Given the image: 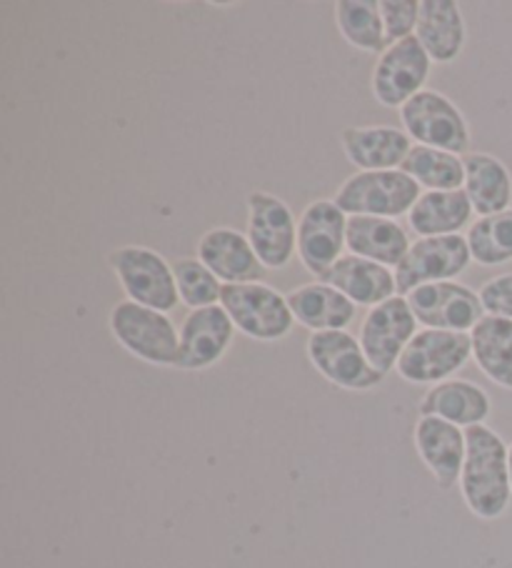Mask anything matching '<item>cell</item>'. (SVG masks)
<instances>
[{
  "label": "cell",
  "mask_w": 512,
  "mask_h": 568,
  "mask_svg": "<svg viewBox=\"0 0 512 568\" xmlns=\"http://www.w3.org/2000/svg\"><path fill=\"white\" fill-rule=\"evenodd\" d=\"M468 454L460 474L462 501L480 521H495L505 516L512 488L508 468V444L490 426L465 428Z\"/></svg>",
  "instance_id": "obj_1"
},
{
  "label": "cell",
  "mask_w": 512,
  "mask_h": 568,
  "mask_svg": "<svg viewBox=\"0 0 512 568\" xmlns=\"http://www.w3.org/2000/svg\"><path fill=\"white\" fill-rule=\"evenodd\" d=\"M107 263H111L127 301L161 313L178 308L181 293L173 263H167L161 253L145 246H123L111 253Z\"/></svg>",
  "instance_id": "obj_2"
},
{
  "label": "cell",
  "mask_w": 512,
  "mask_h": 568,
  "mask_svg": "<svg viewBox=\"0 0 512 568\" xmlns=\"http://www.w3.org/2000/svg\"><path fill=\"white\" fill-rule=\"evenodd\" d=\"M107 326L131 356L151 366H175L181 333L165 313L137 306L133 301H121L113 306Z\"/></svg>",
  "instance_id": "obj_3"
},
{
  "label": "cell",
  "mask_w": 512,
  "mask_h": 568,
  "mask_svg": "<svg viewBox=\"0 0 512 568\" xmlns=\"http://www.w3.org/2000/svg\"><path fill=\"white\" fill-rule=\"evenodd\" d=\"M420 185L408 173L398 171H358L335 193V205L348 215H376L392 219L408 215L420 199Z\"/></svg>",
  "instance_id": "obj_4"
},
{
  "label": "cell",
  "mask_w": 512,
  "mask_h": 568,
  "mask_svg": "<svg viewBox=\"0 0 512 568\" xmlns=\"http://www.w3.org/2000/svg\"><path fill=\"white\" fill-rule=\"evenodd\" d=\"M221 306L235 323V328L260 344H273V341L290 336L295 326L288 298L280 296L268 283L223 286Z\"/></svg>",
  "instance_id": "obj_5"
},
{
  "label": "cell",
  "mask_w": 512,
  "mask_h": 568,
  "mask_svg": "<svg viewBox=\"0 0 512 568\" xmlns=\"http://www.w3.org/2000/svg\"><path fill=\"white\" fill-rule=\"evenodd\" d=\"M472 358L470 333L420 328L398 361V376L416 386H436Z\"/></svg>",
  "instance_id": "obj_6"
},
{
  "label": "cell",
  "mask_w": 512,
  "mask_h": 568,
  "mask_svg": "<svg viewBox=\"0 0 512 568\" xmlns=\"http://www.w3.org/2000/svg\"><path fill=\"white\" fill-rule=\"evenodd\" d=\"M400 121L402 129L418 145L455 155L470 153L468 121L448 95L426 88L400 108Z\"/></svg>",
  "instance_id": "obj_7"
},
{
  "label": "cell",
  "mask_w": 512,
  "mask_h": 568,
  "mask_svg": "<svg viewBox=\"0 0 512 568\" xmlns=\"http://www.w3.org/2000/svg\"><path fill=\"white\" fill-rule=\"evenodd\" d=\"M305 351H308L313 368L338 388L370 390L386 381V374L372 368L360 346V338L348 331L310 333Z\"/></svg>",
  "instance_id": "obj_8"
},
{
  "label": "cell",
  "mask_w": 512,
  "mask_h": 568,
  "mask_svg": "<svg viewBox=\"0 0 512 568\" xmlns=\"http://www.w3.org/2000/svg\"><path fill=\"white\" fill-rule=\"evenodd\" d=\"M245 236L268 271H280L288 266L293 256H298V221L290 205L268 191H253L248 195Z\"/></svg>",
  "instance_id": "obj_9"
},
{
  "label": "cell",
  "mask_w": 512,
  "mask_h": 568,
  "mask_svg": "<svg viewBox=\"0 0 512 568\" xmlns=\"http://www.w3.org/2000/svg\"><path fill=\"white\" fill-rule=\"evenodd\" d=\"M348 248V213L335 201H313L298 221V258L315 278H322Z\"/></svg>",
  "instance_id": "obj_10"
},
{
  "label": "cell",
  "mask_w": 512,
  "mask_h": 568,
  "mask_svg": "<svg viewBox=\"0 0 512 568\" xmlns=\"http://www.w3.org/2000/svg\"><path fill=\"white\" fill-rule=\"evenodd\" d=\"M406 298L422 328L472 333V328L488 316L480 293L458 281L428 283V286L408 293Z\"/></svg>",
  "instance_id": "obj_11"
},
{
  "label": "cell",
  "mask_w": 512,
  "mask_h": 568,
  "mask_svg": "<svg viewBox=\"0 0 512 568\" xmlns=\"http://www.w3.org/2000/svg\"><path fill=\"white\" fill-rule=\"evenodd\" d=\"M420 323L412 313L406 296H396L380 306L370 308V313L360 326V346L366 351L372 368L380 374H390L398 366L402 351L416 338Z\"/></svg>",
  "instance_id": "obj_12"
},
{
  "label": "cell",
  "mask_w": 512,
  "mask_h": 568,
  "mask_svg": "<svg viewBox=\"0 0 512 568\" xmlns=\"http://www.w3.org/2000/svg\"><path fill=\"white\" fill-rule=\"evenodd\" d=\"M430 65V55L416 36L388 45V51L378 58L376 68H372V95L380 105L400 111L410 98L426 91Z\"/></svg>",
  "instance_id": "obj_13"
},
{
  "label": "cell",
  "mask_w": 512,
  "mask_h": 568,
  "mask_svg": "<svg viewBox=\"0 0 512 568\" xmlns=\"http://www.w3.org/2000/svg\"><path fill=\"white\" fill-rule=\"evenodd\" d=\"M470 261L465 236L418 239L396 268L398 296H408L428 283L452 281L470 266Z\"/></svg>",
  "instance_id": "obj_14"
},
{
  "label": "cell",
  "mask_w": 512,
  "mask_h": 568,
  "mask_svg": "<svg viewBox=\"0 0 512 568\" xmlns=\"http://www.w3.org/2000/svg\"><path fill=\"white\" fill-rule=\"evenodd\" d=\"M235 331L238 328L223 306L191 311L181 326L178 358L173 368L205 371L221 364L233 346Z\"/></svg>",
  "instance_id": "obj_15"
},
{
  "label": "cell",
  "mask_w": 512,
  "mask_h": 568,
  "mask_svg": "<svg viewBox=\"0 0 512 568\" xmlns=\"http://www.w3.org/2000/svg\"><path fill=\"white\" fill-rule=\"evenodd\" d=\"M412 440H416L420 462L426 464L438 486L446 491L455 488L468 454L465 428L436 416H420L416 430H412Z\"/></svg>",
  "instance_id": "obj_16"
},
{
  "label": "cell",
  "mask_w": 512,
  "mask_h": 568,
  "mask_svg": "<svg viewBox=\"0 0 512 568\" xmlns=\"http://www.w3.org/2000/svg\"><path fill=\"white\" fill-rule=\"evenodd\" d=\"M198 258L208 266L223 286H238V283H263L265 268L258 253L250 246L245 233L218 225L203 233L198 241Z\"/></svg>",
  "instance_id": "obj_17"
},
{
  "label": "cell",
  "mask_w": 512,
  "mask_h": 568,
  "mask_svg": "<svg viewBox=\"0 0 512 568\" xmlns=\"http://www.w3.org/2000/svg\"><path fill=\"white\" fill-rule=\"evenodd\" d=\"M340 145L358 171H398L412 149L410 135L392 125H352L340 133Z\"/></svg>",
  "instance_id": "obj_18"
},
{
  "label": "cell",
  "mask_w": 512,
  "mask_h": 568,
  "mask_svg": "<svg viewBox=\"0 0 512 568\" xmlns=\"http://www.w3.org/2000/svg\"><path fill=\"white\" fill-rule=\"evenodd\" d=\"M328 286L338 288L342 296H348L356 306L376 308L380 303L398 296L396 271L382 266V263L360 258V256H342L335 266L320 278Z\"/></svg>",
  "instance_id": "obj_19"
},
{
  "label": "cell",
  "mask_w": 512,
  "mask_h": 568,
  "mask_svg": "<svg viewBox=\"0 0 512 568\" xmlns=\"http://www.w3.org/2000/svg\"><path fill=\"white\" fill-rule=\"evenodd\" d=\"M420 416H436L460 428L482 426L490 418L492 400L478 384L450 378L430 386L418 404Z\"/></svg>",
  "instance_id": "obj_20"
},
{
  "label": "cell",
  "mask_w": 512,
  "mask_h": 568,
  "mask_svg": "<svg viewBox=\"0 0 512 568\" xmlns=\"http://www.w3.org/2000/svg\"><path fill=\"white\" fill-rule=\"evenodd\" d=\"M285 298H288L295 323H300V326L313 333L348 331L350 323L358 316L356 303L322 281H313L293 288Z\"/></svg>",
  "instance_id": "obj_21"
},
{
  "label": "cell",
  "mask_w": 512,
  "mask_h": 568,
  "mask_svg": "<svg viewBox=\"0 0 512 568\" xmlns=\"http://www.w3.org/2000/svg\"><path fill=\"white\" fill-rule=\"evenodd\" d=\"M406 229L392 219L376 215H348V251L352 256L382 263L396 271L410 251Z\"/></svg>",
  "instance_id": "obj_22"
},
{
  "label": "cell",
  "mask_w": 512,
  "mask_h": 568,
  "mask_svg": "<svg viewBox=\"0 0 512 568\" xmlns=\"http://www.w3.org/2000/svg\"><path fill=\"white\" fill-rule=\"evenodd\" d=\"M416 38L432 63H452L465 48V21L452 0H422Z\"/></svg>",
  "instance_id": "obj_23"
},
{
  "label": "cell",
  "mask_w": 512,
  "mask_h": 568,
  "mask_svg": "<svg viewBox=\"0 0 512 568\" xmlns=\"http://www.w3.org/2000/svg\"><path fill=\"white\" fill-rule=\"evenodd\" d=\"M472 203L465 191H426L408 213L410 229L420 239L460 236L465 225H472Z\"/></svg>",
  "instance_id": "obj_24"
},
{
  "label": "cell",
  "mask_w": 512,
  "mask_h": 568,
  "mask_svg": "<svg viewBox=\"0 0 512 568\" xmlns=\"http://www.w3.org/2000/svg\"><path fill=\"white\" fill-rule=\"evenodd\" d=\"M462 163H465L462 191L468 193L472 211L480 219L508 211L512 203V175L508 165L490 153H468Z\"/></svg>",
  "instance_id": "obj_25"
},
{
  "label": "cell",
  "mask_w": 512,
  "mask_h": 568,
  "mask_svg": "<svg viewBox=\"0 0 512 568\" xmlns=\"http://www.w3.org/2000/svg\"><path fill=\"white\" fill-rule=\"evenodd\" d=\"M472 358L492 384L512 390V321L485 316L470 333Z\"/></svg>",
  "instance_id": "obj_26"
},
{
  "label": "cell",
  "mask_w": 512,
  "mask_h": 568,
  "mask_svg": "<svg viewBox=\"0 0 512 568\" xmlns=\"http://www.w3.org/2000/svg\"><path fill=\"white\" fill-rule=\"evenodd\" d=\"M335 26L358 51L376 53L378 58L388 51L386 26H382L380 3L376 0H340V3H335Z\"/></svg>",
  "instance_id": "obj_27"
},
{
  "label": "cell",
  "mask_w": 512,
  "mask_h": 568,
  "mask_svg": "<svg viewBox=\"0 0 512 568\" xmlns=\"http://www.w3.org/2000/svg\"><path fill=\"white\" fill-rule=\"evenodd\" d=\"M400 171L426 191H460L465 183V163L460 155L418 143L410 149Z\"/></svg>",
  "instance_id": "obj_28"
},
{
  "label": "cell",
  "mask_w": 512,
  "mask_h": 568,
  "mask_svg": "<svg viewBox=\"0 0 512 568\" xmlns=\"http://www.w3.org/2000/svg\"><path fill=\"white\" fill-rule=\"evenodd\" d=\"M468 248L475 263L485 268L512 261V209L482 215L468 229Z\"/></svg>",
  "instance_id": "obj_29"
},
{
  "label": "cell",
  "mask_w": 512,
  "mask_h": 568,
  "mask_svg": "<svg viewBox=\"0 0 512 568\" xmlns=\"http://www.w3.org/2000/svg\"><path fill=\"white\" fill-rule=\"evenodd\" d=\"M173 273L175 283H178L181 303H185L191 311L221 306L223 283L208 266H203L201 258L173 261Z\"/></svg>",
  "instance_id": "obj_30"
},
{
  "label": "cell",
  "mask_w": 512,
  "mask_h": 568,
  "mask_svg": "<svg viewBox=\"0 0 512 568\" xmlns=\"http://www.w3.org/2000/svg\"><path fill=\"white\" fill-rule=\"evenodd\" d=\"M380 16L386 26L388 45L406 41L418 31L420 3L418 0H380Z\"/></svg>",
  "instance_id": "obj_31"
},
{
  "label": "cell",
  "mask_w": 512,
  "mask_h": 568,
  "mask_svg": "<svg viewBox=\"0 0 512 568\" xmlns=\"http://www.w3.org/2000/svg\"><path fill=\"white\" fill-rule=\"evenodd\" d=\"M480 301L488 316L512 321V273H502V276L482 283Z\"/></svg>",
  "instance_id": "obj_32"
},
{
  "label": "cell",
  "mask_w": 512,
  "mask_h": 568,
  "mask_svg": "<svg viewBox=\"0 0 512 568\" xmlns=\"http://www.w3.org/2000/svg\"><path fill=\"white\" fill-rule=\"evenodd\" d=\"M508 468H510V488H512V444L508 446Z\"/></svg>",
  "instance_id": "obj_33"
}]
</instances>
